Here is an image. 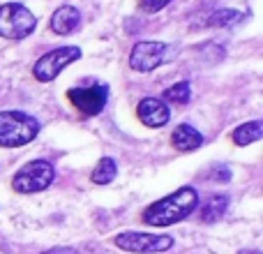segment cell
<instances>
[{
	"mask_svg": "<svg viewBox=\"0 0 263 254\" xmlns=\"http://www.w3.org/2000/svg\"><path fill=\"white\" fill-rule=\"evenodd\" d=\"M199 206V192L194 187H180L173 194L155 201L143 210V224L148 227H171L187 220Z\"/></svg>",
	"mask_w": 263,
	"mask_h": 254,
	"instance_id": "6da1fadb",
	"label": "cell"
},
{
	"mask_svg": "<svg viewBox=\"0 0 263 254\" xmlns=\"http://www.w3.org/2000/svg\"><path fill=\"white\" fill-rule=\"evenodd\" d=\"M40 134V120L23 111H0V148H18Z\"/></svg>",
	"mask_w": 263,
	"mask_h": 254,
	"instance_id": "7a4b0ae2",
	"label": "cell"
},
{
	"mask_svg": "<svg viewBox=\"0 0 263 254\" xmlns=\"http://www.w3.org/2000/svg\"><path fill=\"white\" fill-rule=\"evenodd\" d=\"M55 178V169L51 162L46 159H32V162L23 164L12 178V187L14 192H21V194H35L42 192L53 183Z\"/></svg>",
	"mask_w": 263,
	"mask_h": 254,
	"instance_id": "3957f363",
	"label": "cell"
},
{
	"mask_svg": "<svg viewBox=\"0 0 263 254\" xmlns=\"http://www.w3.org/2000/svg\"><path fill=\"white\" fill-rule=\"evenodd\" d=\"M37 28L35 14L21 3H5L0 7V37L5 40H23Z\"/></svg>",
	"mask_w": 263,
	"mask_h": 254,
	"instance_id": "277c9868",
	"label": "cell"
},
{
	"mask_svg": "<svg viewBox=\"0 0 263 254\" xmlns=\"http://www.w3.org/2000/svg\"><path fill=\"white\" fill-rule=\"evenodd\" d=\"M81 58V49L79 46H60V49H53L49 53H44L32 67V74H35L37 81L49 83L63 72L67 65L77 63Z\"/></svg>",
	"mask_w": 263,
	"mask_h": 254,
	"instance_id": "5b68a950",
	"label": "cell"
},
{
	"mask_svg": "<svg viewBox=\"0 0 263 254\" xmlns=\"http://www.w3.org/2000/svg\"><path fill=\"white\" fill-rule=\"evenodd\" d=\"M116 247L125 252H136V254H153V252H166L173 247L171 236H155V233H143V231H123L114 238Z\"/></svg>",
	"mask_w": 263,
	"mask_h": 254,
	"instance_id": "8992f818",
	"label": "cell"
},
{
	"mask_svg": "<svg viewBox=\"0 0 263 254\" xmlns=\"http://www.w3.org/2000/svg\"><path fill=\"white\" fill-rule=\"evenodd\" d=\"M67 100L81 111L83 116H97L104 111L106 100H109V88L104 83H95L88 88H69Z\"/></svg>",
	"mask_w": 263,
	"mask_h": 254,
	"instance_id": "52a82bcc",
	"label": "cell"
},
{
	"mask_svg": "<svg viewBox=\"0 0 263 254\" xmlns=\"http://www.w3.org/2000/svg\"><path fill=\"white\" fill-rule=\"evenodd\" d=\"M168 56V44L166 42H150V40H143L139 44H134L129 53V65L132 69L136 72H153L155 67L166 60Z\"/></svg>",
	"mask_w": 263,
	"mask_h": 254,
	"instance_id": "ba28073f",
	"label": "cell"
},
{
	"mask_svg": "<svg viewBox=\"0 0 263 254\" xmlns=\"http://www.w3.org/2000/svg\"><path fill=\"white\" fill-rule=\"evenodd\" d=\"M136 116H139L141 123L148 127H164L168 123V118H171L168 106L164 104L162 100H153V97H145V100L139 102Z\"/></svg>",
	"mask_w": 263,
	"mask_h": 254,
	"instance_id": "9c48e42d",
	"label": "cell"
},
{
	"mask_svg": "<svg viewBox=\"0 0 263 254\" xmlns=\"http://www.w3.org/2000/svg\"><path fill=\"white\" fill-rule=\"evenodd\" d=\"M79 26H81V14L74 5H63L51 16V30L58 35H72Z\"/></svg>",
	"mask_w": 263,
	"mask_h": 254,
	"instance_id": "30bf717a",
	"label": "cell"
},
{
	"mask_svg": "<svg viewBox=\"0 0 263 254\" xmlns=\"http://www.w3.org/2000/svg\"><path fill=\"white\" fill-rule=\"evenodd\" d=\"M171 143H173V148L182 150V153H190V150H196L203 146V136H201V132L196 130V127L182 123L173 130Z\"/></svg>",
	"mask_w": 263,
	"mask_h": 254,
	"instance_id": "8fae6325",
	"label": "cell"
},
{
	"mask_svg": "<svg viewBox=\"0 0 263 254\" xmlns=\"http://www.w3.org/2000/svg\"><path fill=\"white\" fill-rule=\"evenodd\" d=\"M229 210V196L227 194H213L208 196V201L201 208V222L205 224H215L227 215Z\"/></svg>",
	"mask_w": 263,
	"mask_h": 254,
	"instance_id": "7c38bea8",
	"label": "cell"
},
{
	"mask_svg": "<svg viewBox=\"0 0 263 254\" xmlns=\"http://www.w3.org/2000/svg\"><path fill=\"white\" fill-rule=\"evenodd\" d=\"M231 136H233V143L236 146H250L263 136V123L261 120H250V123L236 127Z\"/></svg>",
	"mask_w": 263,
	"mask_h": 254,
	"instance_id": "4fadbf2b",
	"label": "cell"
},
{
	"mask_svg": "<svg viewBox=\"0 0 263 254\" xmlns=\"http://www.w3.org/2000/svg\"><path fill=\"white\" fill-rule=\"evenodd\" d=\"M240 21H245V12H238V9L231 7H219L210 14L205 23L213 28H229V26H238Z\"/></svg>",
	"mask_w": 263,
	"mask_h": 254,
	"instance_id": "5bb4252c",
	"label": "cell"
},
{
	"mask_svg": "<svg viewBox=\"0 0 263 254\" xmlns=\"http://www.w3.org/2000/svg\"><path fill=\"white\" fill-rule=\"evenodd\" d=\"M116 173H118V167H116V159L111 157H102L100 162H97L95 171H92V183L95 185H109L111 180L116 178Z\"/></svg>",
	"mask_w": 263,
	"mask_h": 254,
	"instance_id": "9a60e30c",
	"label": "cell"
},
{
	"mask_svg": "<svg viewBox=\"0 0 263 254\" xmlns=\"http://www.w3.org/2000/svg\"><path fill=\"white\" fill-rule=\"evenodd\" d=\"M190 97H192L190 81H178V83H173L171 88H166V90H164V100L178 102V104H185V102H190Z\"/></svg>",
	"mask_w": 263,
	"mask_h": 254,
	"instance_id": "2e32d148",
	"label": "cell"
},
{
	"mask_svg": "<svg viewBox=\"0 0 263 254\" xmlns=\"http://www.w3.org/2000/svg\"><path fill=\"white\" fill-rule=\"evenodd\" d=\"M168 3H171V0H139V7H141V12L155 14V12H159V9L166 7Z\"/></svg>",
	"mask_w": 263,
	"mask_h": 254,
	"instance_id": "e0dca14e",
	"label": "cell"
},
{
	"mask_svg": "<svg viewBox=\"0 0 263 254\" xmlns=\"http://www.w3.org/2000/svg\"><path fill=\"white\" fill-rule=\"evenodd\" d=\"M210 178H213V180H217V183H227V180H231V169L217 164V167H213V173H210Z\"/></svg>",
	"mask_w": 263,
	"mask_h": 254,
	"instance_id": "ac0fdd59",
	"label": "cell"
},
{
	"mask_svg": "<svg viewBox=\"0 0 263 254\" xmlns=\"http://www.w3.org/2000/svg\"><path fill=\"white\" fill-rule=\"evenodd\" d=\"M42 254H81V252L74 250V247H51V250H46Z\"/></svg>",
	"mask_w": 263,
	"mask_h": 254,
	"instance_id": "d6986e66",
	"label": "cell"
},
{
	"mask_svg": "<svg viewBox=\"0 0 263 254\" xmlns=\"http://www.w3.org/2000/svg\"><path fill=\"white\" fill-rule=\"evenodd\" d=\"M240 254H261L259 250H245V252H240Z\"/></svg>",
	"mask_w": 263,
	"mask_h": 254,
	"instance_id": "ffe728a7",
	"label": "cell"
}]
</instances>
